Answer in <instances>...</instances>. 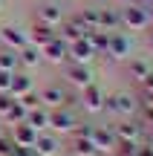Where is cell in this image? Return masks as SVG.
I'll use <instances>...</instances> for the list:
<instances>
[{
    "label": "cell",
    "mask_w": 153,
    "mask_h": 156,
    "mask_svg": "<svg viewBox=\"0 0 153 156\" xmlns=\"http://www.w3.org/2000/svg\"><path fill=\"white\" fill-rule=\"evenodd\" d=\"M139 110H142L139 95L127 93V90H119V93H110L107 98H104V110L101 113H107V116H113V119H133Z\"/></svg>",
    "instance_id": "1"
},
{
    "label": "cell",
    "mask_w": 153,
    "mask_h": 156,
    "mask_svg": "<svg viewBox=\"0 0 153 156\" xmlns=\"http://www.w3.org/2000/svg\"><path fill=\"white\" fill-rule=\"evenodd\" d=\"M121 15V29L127 32H142V29H150V17H148V9L139 3H124L119 9Z\"/></svg>",
    "instance_id": "2"
},
{
    "label": "cell",
    "mask_w": 153,
    "mask_h": 156,
    "mask_svg": "<svg viewBox=\"0 0 153 156\" xmlns=\"http://www.w3.org/2000/svg\"><path fill=\"white\" fill-rule=\"evenodd\" d=\"M113 130H116V139H119V142H130V145H136V142H142V139H148V136H150L139 116L119 119V122L113 124Z\"/></svg>",
    "instance_id": "3"
},
{
    "label": "cell",
    "mask_w": 153,
    "mask_h": 156,
    "mask_svg": "<svg viewBox=\"0 0 153 156\" xmlns=\"http://www.w3.org/2000/svg\"><path fill=\"white\" fill-rule=\"evenodd\" d=\"M104 98H107V93H104V87L98 81L87 84L84 90H78V107L84 113H90V116H96V113L104 110Z\"/></svg>",
    "instance_id": "4"
},
{
    "label": "cell",
    "mask_w": 153,
    "mask_h": 156,
    "mask_svg": "<svg viewBox=\"0 0 153 156\" xmlns=\"http://www.w3.org/2000/svg\"><path fill=\"white\" fill-rule=\"evenodd\" d=\"M96 81V73H92L90 64H75V61H67L64 64V84L72 90H84L87 84Z\"/></svg>",
    "instance_id": "5"
},
{
    "label": "cell",
    "mask_w": 153,
    "mask_h": 156,
    "mask_svg": "<svg viewBox=\"0 0 153 156\" xmlns=\"http://www.w3.org/2000/svg\"><path fill=\"white\" fill-rule=\"evenodd\" d=\"M75 124H78L75 107H55V110H49V130H52V133L69 136L75 130Z\"/></svg>",
    "instance_id": "6"
},
{
    "label": "cell",
    "mask_w": 153,
    "mask_h": 156,
    "mask_svg": "<svg viewBox=\"0 0 153 156\" xmlns=\"http://www.w3.org/2000/svg\"><path fill=\"white\" fill-rule=\"evenodd\" d=\"M133 55V35H127L124 29L121 32H110V44H107V61L116 64V61H127Z\"/></svg>",
    "instance_id": "7"
},
{
    "label": "cell",
    "mask_w": 153,
    "mask_h": 156,
    "mask_svg": "<svg viewBox=\"0 0 153 156\" xmlns=\"http://www.w3.org/2000/svg\"><path fill=\"white\" fill-rule=\"evenodd\" d=\"M32 151H35V156H61L64 153V142L52 130H40L35 145H32Z\"/></svg>",
    "instance_id": "8"
},
{
    "label": "cell",
    "mask_w": 153,
    "mask_h": 156,
    "mask_svg": "<svg viewBox=\"0 0 153 156\" xmlns=\"http://www.w3.org/2000/svg\"><path fill=\"white\" fill-rule=\"evenodd\" d=\"M90 139H92V145L98 147V153H101V156L113 153V151H116V145H119L113 124H96V127H92V136H90Z\"/></svg>",
    "instance_id": "9"
},
{
    "label": "cell",
    "mask_w": 153,
    "mask_h": 156,
    "mask_svg": "<svg viewBox=\"0 0 153 156\" xmlns=\"http://www.w3.org/2000/svg\"><path fill=\"white\" fill-rule=\"evenodd\" d=\"M67 58L75 61V64H92L98 55H96V49L90 46L87 38H78V41H72V44H67Z\"/></svg>",
    "instance_id": "10"
},
{
    "label": "cell",
    "mask_w": 153,
    "mask_h": 156,
    "mask_svg": "<svg viewBox=\"0 0 153 156\" xmlns=\"http://www.w3.org/2000/svg\"><path fill=\"white\" fill-rule=\"evenodd\" d=\"M40 55H43V61H46V64H55V67H64V64L69 61V58H67V44H64L58 35L49 41V44L40 46Z\"/></svg>",
    "instance_id": "11"
},
{
    "label": "cell",
    "mask_w": 153,
    "mask_h": 156,
    "mask_svg": "<svg viewBox=\"0 0 153 156\" xmlns=\"http://www.w3.org/2000/svg\"><path fill=\"white\" fill-rule=\"evenodd\" d=\"M64 17H67V15H64V6L55 3V0H46V3H40L38 9H35V20L49 23V26H58Z\"/></svg>",
    "instance_id": "12"
},
{
    "label": "cell",
    "mask_w": 153,
    "mask_h": 156,
    "mask_svg": "<svg viewBox=\"0 0 153 156\" xmlns=\"http://www.w3.org/2000/svg\"><path fill=\"white\" fill-rule=\"evenodd\" d=\"M0 41L9 49H20V46L29 44V35H26V29L15 26V23H6V26H0Z\"/></svg>",
    "instance_id": "13"
},
{
    "label": "cell",
    "mask_w": 153,
    "mask_h": 156,
    "mask_svg": "<svg viewBox=\"0 0 153 156\" xmlns=\"http://www.w3.org/2000/svg\"><path fill=\"white\" fill-rule=\"evenodd\" d=\"M150 69H153L150 58H144V55H130L127 58V75H130V81L136 84V87L144 81V75H148Z\"/></svg>",
    "instance_id": "14"
},
{
    "label": "cell",
    "mask_w": 153,
    "mask_h": 156,
    "mask_svg": "<svg viewBox=\"0 0 153 156\" xmlns=\"http://www.w3.org/2000/svg\"><path fill=\"white\" fill-rule=\"evenodd\" d=\"M98 29L104 32H121V15L116 6H98Z\"/></svg>",
    "instance_id": "15"
},
{
    "label": "cell",
    "mask_w": 153,
    "mask_h": 156,
    "mask_svg": "<svg viewBox=\"0 0 153 156\" xmlns=\"http://www.w3.org/2000/svg\"><path fill=\"white\" fill-rule=\"evenodd\" d=\"M26 35H29V44H35V46L40 49V46H43V44H49V41L55 38L58 32H55V26H49V23H40V20H35L32 26L26 29Z\"/></svg>",
    "instance_id": "16"
},
{
    "label": "cell",
    "mask_w": 153,
    "mask_h": 156,
    "mask_svg": "<svg viewBox=\"0 0 153 156\" xmlns=\"http://www.w3.org/2000/svg\"><path fill=\"white\" fill-rule=\"evenodd\" d=\"M43 64V55H40V49L35 44H26V46H20L17 49V67L20 69H35V67H40Z\"/></svg>",
    "instance_id": "17"
},
{
    "label": "cell",
    "mask_w": 153,
    "mask_h": 156,
    "mask_svg": "<svg viewBox=\"0 0 153 156\" xmlns=\"http://www.w3.org/2000/svg\"><path fill=\"white\" fill-rule=\"evenodd\" d=\"M9 139L15 142V145L32 147V145H35V139H38V130H35L32 124L20 122V124H12V130H9Z\"/></svg>",
    "instance_id": "18"
},
{
    "label": "cell",
    "mask_w": 153,
    "mask_h": 156,
    "mask_svg": "<svg viewBox=\"0 0 153 156\" xmlns=\"http://www.w3.org/2000/svg\"><path fill=\"white\" fill-rule=\"evenodd\" d=\"M29 90H35V78L29 75L26 69L12 73V87H9V95H12V98H20V95H26Z\"/></svg>",
    "instance_id": "19"
},
{
    "label": "cell",
    "mask_w": 153,
    "mask_h": 156,
    "mask_svg": "<svg viewBox=\"0 0 153 156\" xmlns=\"http://www.w3.org/2000/svg\"><path fill=\"white\" fill-rule=\"evenodd\" d=\"M69 156H101L98 147L92 145L90 136H69V147H67Z\"/></svg>",
    "instance_id": "20"
},
{
    "label": "cell",
    "mask_w": 153,
    "mask_h": 156,
    "mask_svg": "<svg viewBox=\"0 0 153 156\" xmlns=\"http://www.w3.org/2000/svg\"><path fill=\"white\" fill-rule=\"evenodd\" d=\"M26 124H32L35 130H49V107H35L26 113Z\"/></svg>",
    "instance_id": "21"
},
{
    "label": "cell",
    "mask_w": 153,
    "mask_h": 156,
    "mask_svg": "<svg viewBox=\"0 0 153 156\" xmlns=\"http://www.w3.org/2000/svg\"><path fill=\"white\" fill-rule=\"evenodd\" d=\"M87 41H90V46L96 49V55H107V44H110V32H104V29H92L90 35H87Z\"/></svg>",
    "instance_id": "22"
},
{
    "label": "cell",
    "mask_w": 153,
    "mask_h": 156,
    "mask_svg": "<svg viewBox=\"0 0 153 156\" xmlns=\"http://www.w3.org/2000/svg\"><path fill=\"white\" fill-rule=\"evenodd\" d=\"M26 113H29V110H26V107H23L20 101L15 98V101H12V107L3 113V119H0V122H6V124L12 127V124H20V122H26Z\"/></svg>",
    "instance_id": "23"
},
{
    "label": "cell",
    "mask_w": 153,
    "mask_h": 156,
    "mask_svg": "<svg viewBox=\"0 0 153 156\" xmlns=\"http://www.w3.org/2000/svg\"><path fill=\"white\" fill-rule=\"evenodd\" d=\"M75 17H78L87 29H98V6H84V9L75 12Z\"/></svg>",
    "instance_id": "24"
},
{
    "label": "cell",
    "mask_w": 153,
    "mask_h": 156,
    "mask_svg": "<svg viewBox=\"0 0 153 156\" xmlns=\"http://www.w3.org/2000/svg\"><path fill=\"white\" fill-rule=\"evenodd\" d=\"M0 69H6V73H17V49H9V46H3L0 49Z\"/></svg>",
    "instance_id": "25"
},
{
    "label": "cell",
    "mask_w": 153,
    "mask_h": 156,
    "mask_svg": "<svg viewBox=\"0 0 153 156\" xmlns=\"http://www.w3.org/2000/svg\"><path fill=\"white\" fill-rule=\"evenodd\" d=\"M17 101H20V104L26 107V110H35V107H43V104H40V95H38V90H29V93H26V95H20Z\"/></svg>",
    "instance_id": "26"
},
{
    "label": "cell",
    "mask_w": 153,
    "mask_h": 156,
    "mask_svg": "<svg viewBox=\"0 0 153 156\" xmlns=\"http://www.w3.org/2000/svg\"><path fill=\"white\" fill-rule=\"evenodd\" d=\"M12 147H15V142L6 133H0V156H12Z\"/></svg>",
    "instance_id": "27"
},
{
    "label": "cell",
    "mask_w": 153,
    "mask_h": 156,
    "mask_svg": "<svg viewBox=\"0 0 153 156\" xmlns=\"http://www.w3.org/2000/svg\"><path fill=\"white\" fill-rule=\"evenodd\" d=\"M9 87H12V73L0 69V93H9Z\"/></svg>",
    "instance_id": "28"
},
{
    "label": "cell",
    "mask_w": 153,
    "mask_h": 156,
    "mask_svg": "<svg viewBox=\"0 0 153 156\" xmlns=\"http://www.w3.org/2000/svg\"><path fill=\"white\" fill-rule=\"evenodd\" d=\"M12 101H15V98H12L9 93H0V119H3V113L12 107Z\"/></svg>",
    "instance_id": "29"
},
{
    "label": "cell",
    "mask_w": 153,
    "mask_h": 156,
    "mask_svg": "<svg viewBox=\"0 0 153 156\" xmlns=\"http://www.w3.org/2000/svg\"><path fill=\"white\" fill-rule=\"evenodd\" d=\"M139 90H142V93H153V69L144 75V81L139 84Z\"/></svg>",
    "instance_id": "30"
},
{
    "label": "cell",
    "mask_w": 153,
    "mask_h": 156,
    "mask_svg": "<svg viewBox=\"0 0 153 156\" xmlns=\"http://www.w3.org/2000/svg\"><path fill=\"white\" fill-rule=\"evenodd\" d=\"M12 156H35L32 147H23V145H15L12 147Z\"/></svg>",
    "instance_id": "31"
},
{
    "label": "cell",
    "mask_w": 153,
    "mask_h": 156,
    "mask_svg": "<svg viewBox=\"0 0 153 156\" xmlns=\"http://www.w3.org/2000/svg\"><path fill=\"white\" fill-rule=\"evenodd\" d=\"M142 107H153V93H142Z\"/></svg>",
    "instance_id": "32"
},
{
    "label": "cell",
    "mask_w": 153,
    "mask_h": 156,
    "mask_svg": "<svg viewBox=\"0 0 153 156\" xmlns=\"http://www.w3.org/2000/svg\"><path fill=\"white\" fill-rule=\"evenodd\" d=\"M133 3H139V6H153V0H133Z\"/></svg>",
    "instance_id": "33"
},
{
    "label": "cell",
    "mask_w": 153,
    "mask_h": 156,
    "mask_svg": "<svg viewBox=\"0 0 153 156\" xmlns=\"http://www.w3.org/2000/svg\"><path fill=\"white\" fill-rule=\"evenodd\" d=\"M148 9V17H150V26H153V6H144Z\"/></svg>",
    "instance_id": "34"
},
{
    "label": "cell",
    "mask_w": 153,
    "mask_h": 156,
    "mask_svg": "<svg viewBox=\"0 0 153 156\" xmlns=\"http://www.w3.org/2000/svg\"><path fill=\"white\" fill-rule=\"evenodd\" d=\"M119 3H121V6H124V3H133V0H119Z\"/></svg>",
    "instance_id": "35"
},
{
    "label": "cell",
    "mask_w": 153,
    "mask_h": 156,
    "mask_svg": "<svg viewBox=\"0 0 153 156\" xmlns=\"http://www.w3.org/2000/svg\"><path fill=\"white\" fill-rule=\"evenodd\" d=\"M0 124H3V122H0ZM0 133H3V127H0Z\"/></svg>",
    "instance_id": "36"
},
{
    "label": "cell",
    "mask_w": 153,
    "mask_h": 156,
    "mask_svg": "<svg viewBox=\"0 0 153 156\" xmlns=\"http://www.w3.org/2000/svg\"><path fill=\"white\" fill-rule=\"evenodd\" d=\"M61 156H69V153H61Z\"/></svg>",
    "instance_id": "37"
},
{
    "label": "cell",
    "mask_w": 153,
    "mask_h": 156,
    "mask_svg": "<svg viewBox=\"0 0 153 156\" xmlns=\"http://www.w3.org/2000/svg\"><path fill=\"white\" fill-rule=\"evenodd\" d=\"M0 6H3V0H0Z\"/></svg>",
    "instance_id": "38"
},
{
    "label": "cell",
    "mask_w": 153,
    "mask_h": 156,
    "mask_svg": "<svg viewBox=\"0 0 153 156\" xmlns=\"http://www.w3.org/2000/svg\"><path fill=\"white\" fill-rule=\"evenodd\" d=\"M107 156H113V153H107Z\"/></svg>",
    "instance_id": "39"
},
{
    "label": "cell",
    "mask_w": 153,
    "mask_h": 156,
    "mask_svg": "<svg viewBox=\"0 0 153 156\" xmlns=\"http://www.w3.org/2000/svg\"><path fill=\"white\" fill-rule=\"evenodd\" d=\"M150 29H153V26H150Z\"/></svg>",
    "instance_id": "40"
}]
</instances>
